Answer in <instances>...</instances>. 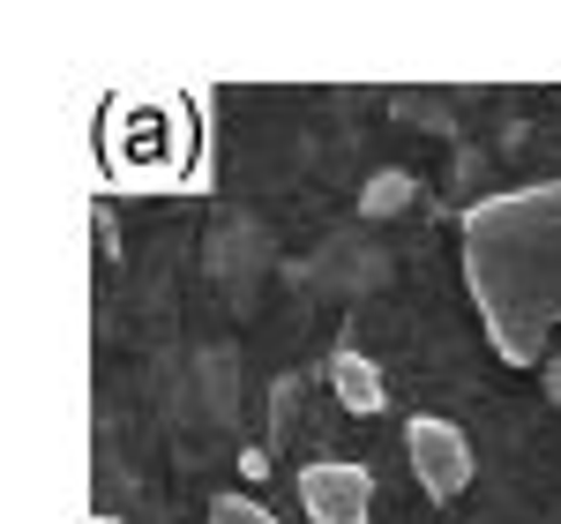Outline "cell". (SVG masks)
<instances>
[{
    "label": "cell",
    "instance_id": "obj_4",
    "mask_svg": "<svg viewBox=\"0 0 561 524\" xmlns=\"http://www.w3.org/2000/svg\"><path fill=\"white\" fill-rule=\"evenodd\" d=\"M330 390H337V405L359 412V420H367V412H382V397H389L382 390V367H375L359 345H345L337 360H330Z\"/></svg>",
    "mask_w": 561,
    "mask_h": 524
},
{
    "label": "cell",
    "instance_id": "obj_7",
    "mask_svg": "<svg viewBox=\"0 0 561 524\" xmlns=\"http://www.w3.org/2000/svg\"><path fill=\"white\" fill-rule=\"evenodd\" d=\"M547 397L561 405V352H547Z\"/></svg>",
    "mask_w": 561,
    "mask_h": 524
},
{
    "label": "cell",
    "instance_id": "obj_1",
    "mask_svg": "<svg viewBox=\"0 0 561 524\" xmlns=\"http://www.w3.org/2000/svg\"><path fill=\"white\" fill-rule=\"evenodd\" d=\"M457 248L486 345L510 367L547 360V330L561 322V180L479 195L457 225Z\"/></svg>",
    "mask_w": 561,
    "mask_h": 524
},
{
    "label": "cell",
    "instance_id": "obj_8",
    "mask_svg": "<svg viewBox=\"0 0 561 524\" xmlns=\"http://www.w3.org/2000/svg\"><path fill=\"white\" fill-rule=\"evenodd\" d=\"M90 524H121V517H113V510H98V517H90Z\"/></svg>",
    "mask_w": 561,
    "mask_h": 524
},
{
    "label": "cell",
    "instance_id": "obj_5",
    "mask_svg": "<svg viewBox=\"0 0 561 524\" xmlns=\"http://www.w3.org/2000/svg\"><path fill=\"white\" fill-rule=\"evenodd\" d=\"M210 524H285V517H270L255 494H217V502H210Z\"/></svg>",
    "mask_w": 561,
    "mask_h": 524
},
{
    "label": "cell",
    "instance_id": "obj_6",
    "mask_svg": "<svg viewBox=\"0 0 561 524\" xmlns=\"http://www.w3.org/2000/svg\"><path fill=\"white\" fill-rule=\"evenodd\" d=\"M404 195H412V180H404V173H375V180H367V210H375V218L404 210Z\"/></svg>",
    "mask_w": 561,
    "mask_h": 524
},
{
    "label": "cell",
    "instance_id": "obj_3",
    "mask_svg": "<svg viewBox=\"0 0 561 524\" xmlns=\"http://www.w3.org/2000/svg\"><path fill=\"white\" fill-rule=\"evenodd\" d=\"M293 494H300V510L314 524H367L375 517V472L352 465V457H314V465H300Z\"/></svg>",
    "mask_w": 561,
    "mask_h": 524
},
{
    "label": "cell",
    "instance_id": "obj_2",
    "mask_svg": "<svg viewBox=\"0 0 561 524\" xmlns=\"http://www.w3.org/2000/svg\"><path fill=\"white\" fill-rule=\"evenodd\" d=\"M404 457H412V480L427 487L434 502H457L472 487V435L442 412H412L404 420Z\"/></svg>",
    "mask_w": 561,
    "mask_h": 524
}]
</instances>
